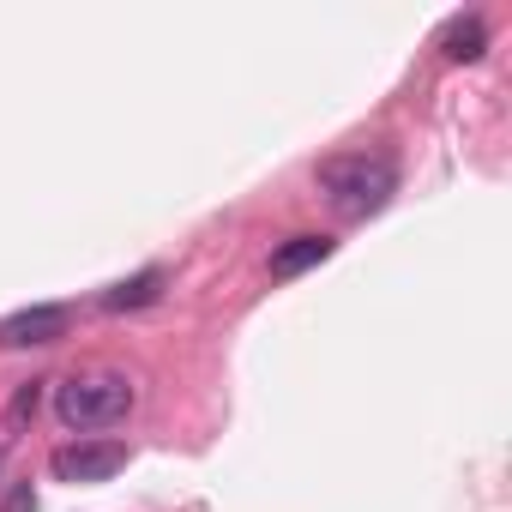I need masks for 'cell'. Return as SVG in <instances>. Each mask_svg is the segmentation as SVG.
<instances>
[{
	"label": "cell",
	"mask_w": 512,
	"mask_h": 512,
	"mask_svg": "<svg viewBox=\"0 0 512 512\" xmlns=\"http://www.w3.org/2000/svg\"><path fill=\"white\" fill-rule=\"evenodd\" d=\"M127 410H133V380L127 374H73L55 392V416L73 434L115 428V422H127Z\"/></svg>",
	"instance_id": "obj_2"
},
{
	"label": "cell",
	"mask_w": 512,
	"mask_h": 512,
	"mask_svg": "<svg viewBox=\"0 0 512 512\" xmlns=\"http://www.w3.org/2000/svg\"><path fill=\"white\" fill-rule=\"evenodd\" d=\"M440 55L446 61H482L488 55V19L482 13H458L440 25Z\"/></svg>",
	"instance_id": "obj_6"
},
{
	"label": "cell",
	"mask_w": 512,
	"mask_h": 512,
	"mask_svg": "<svg viewBox=\"0 0 512 512\" xmlns=\"http://www.w3.org/2000/svg\"><path fill=\"white\" fill-rule=\"evenodd\" d=\"M320 193L332 199L338 217L362 223V217H374V211L392 205L398 169H392V157H380V151H344V157H326V163H320Z\"/></svg>",
	"instance_id": "obj_1"
},
{
	"label": "cell",
	"mask_w": 512,
	"mask_h": 512,
	"mask_svg": "<svg viewBox=\"0 0 512 512\" xmlns=\"http://www.w3.org/2000/svg\"><path fill=\"white\" fill-rule=\"evenodd\" d=\"M55 482H109L115 470H127V446L121 440H73L49 452Z\"/></svg>",
	"instance_id": "obj_3"
},
{
	"label": "cell",
	"mask_w": 512,
	"mask_h": 512,
	"mask_svg": "<svg viewBox=\"0 0 512 512\" xmlns=\"http://www.w3.org/2000/svg\"><path fill=\"white\" fill-rule=\"evenodd\" d=\"M163 284H169V278H163V266H145L139 278H121V284H109V290H103V308H109V314L151 308V302L163 296Z\"/></svg>",
	"instance_id": "obj_7"
},
{
	"label": "cell",
	"mask_w": 512,
	"mask_h": 512,
	"mask_svg": "<svg viewBox=\"0 0 512 512\" xmlns=\"http://www.w3.org/2000/svg\"><path fill=\"white\" fill-rule=\"evenodd\" d=\"M7 512H37V494H31V488H13V494H7Z\"/></svg>",
	"instance_id": "obj_9"
},
{
	"label": "cell",
	"mask_w": 512,
	"mask_h": 512,
	"mask_svg": "<svg viewBox=\"0 0 512 512\" xmlns=\"http://www.w3.org/2000/svg\"><path fill=\"white\" fill-rule=\"evenodd\" d=\"M55 338H67V308H49V302L0 320V350H43Z\"/></svg>",
	"instance_id": "obj_4"
},
{
	"label": "cell",
	"mask_w": 512,
	"mask_h": 512,
	"mask_svg": "<svg viewBox=\"0 0 512 512\" xmlns=\"http://www.w3.org/2000/svg\"><path fill=\"white\" fill-rule=\"evenodd\" d=\"M332 235H290L284 247H272V278L278 284H290V278H302V272H314V266H326L332 260Z\"/></svg>",
	"instance_id": "obj_5"
},
{
	"label": "cell",
	"mask_w": 512,
	"mask_h": 512,
	"mask_svg": "<svg viewBox=\"0 0 512 512\" xmlns=\"http://www.w3.org/2000/svg\"><path fill=\"white\" fill-rule=\"evenodd\" d=\"M37 398H43V392H37V380H31V386H25V392L13 398V428H19L25 416H37Z\"/></svg>",
	"instance_id": "obj_8"
}]
</instances>
